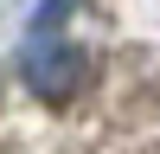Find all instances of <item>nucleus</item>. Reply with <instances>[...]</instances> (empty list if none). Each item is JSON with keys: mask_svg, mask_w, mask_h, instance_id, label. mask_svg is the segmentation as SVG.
Masks as SVG:
<instances>
[{"mask_svg": "<svg viewBox=\"0 0 160 154\" xmlns=\"http://www.w3.org/2000/svg\"><path fill=\"white\" fill-rule=\"evenodd\" d=\"M77 77H83V58H77V45H51V38H32V51H26V84H32L45 103H64Z\"/></svg>", "mask_w": 160, "mask_h": 154, "instance_id": "1", "label": "nucleus"}, {"mask_svg": "<svg viewBox=\"0 0 160 154\" xmlns=\"http://www.w3.org/2000/svg\"><path fill=\"white\" fill-rule=\"evenodd\" d=\"M71 13V0H38V13H32V38H51V26Z\"/></svg>", "mask_w": 160, "mask_h": 154, "instance_id": "2", "label": "nucleus"}]
</instances>
